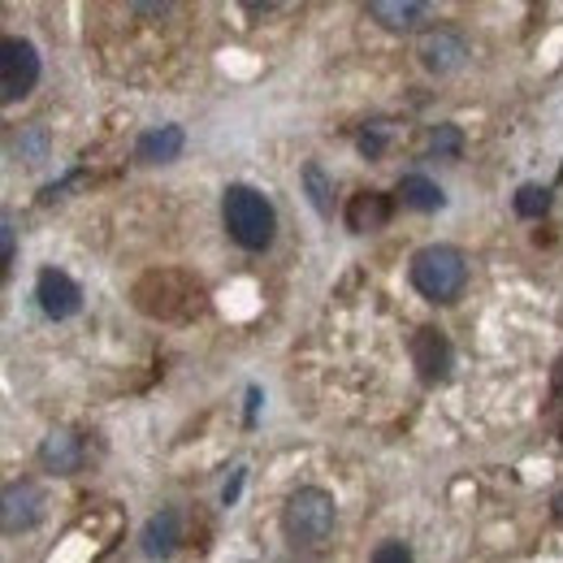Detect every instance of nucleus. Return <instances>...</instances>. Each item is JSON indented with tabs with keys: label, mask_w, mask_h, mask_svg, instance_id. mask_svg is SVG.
Masks as SVG:
<instances>
[{
	"label": "nucleus",
	"mask_w": 563,
	"mask_h": 563,
	"mask_svg": "<svg viewBox=\"0 0 563 563\" xmlns=\"http://www.w3.org/2000/svg\"><path fill=\"white\" fill-rule=\"evenodd\" d=\"M178 547V511H156L147 525H143V555L147 560H169Z\"/></svg>",
	"instance_id": "ddd939ff"
},
{
	"label": "nucleus",
	"mask_w": 563,
	"mask_h": 563,
	"mask_svg": "<svg viewBox=\"0 0 563 563\" xmlns=\"http://www.w3.org/2000/svg\"><path fill=\"white\" fill-rule=\"evenodd\" d=\"M40 464L57 477H74L82 468V438L74 429H48V438L40 442Z\"/></svg>",
	"instance_id": "1a4fd4ad"
},
{
	"label": "nucleus",
	"mask_w": 563,
	"mask_h": 563,
	"mask_svg": "<svg viewBox=\"0 0 563 563\" xmlns=\"http://www.w3.org/2000/svg\"><path fill=\"white\" fill-rule=\"evenodd\" d=\"M555 516H560V520H563V490L555 494Z\"/></svg>",
	"instance_id": "b1692460"
},
{
	"label": "nucleus",
	"mask_w": 563,
	"mask_h": 563,
	"mask_svg": "<svg viewBox=\"0 0 563 563\" xmlns=\"http://www.w3.org/2000/svg\"><path fill=\"white\" fill-rule=\"evenodd\" d=\"M399 196H404L408 209H417V212H438L446 205L442 187H438L433 178H424V174H408V178L399 183Z\"/></svg>",
	"instance_id": "4468645a"
},
{
	"label": "nucleus",
	"mask_w": 563,
	"mask_h": 563,
	"mask_svg": "<svg viewBox=\"0 0 563 563\" xmlns=\"http://www.w3.org/2000/svg\"><path fill=\"white\" fill-rule=\"evenodd\" d=\"M239 490H243V468H239V473H234V482L221 490V498H225V503H234V498H239Z\"/></svg>",
	"instance_id": "5701e85b"
},
{
	"label": "nucleus",
	"mask_w": 563,
	"mask_h": 563,
	"mask_svg": "<svg viewBox=\"0 0 563 563\" xmlns=\"http://www.w3.org/2000/svg\"><path fill=\"white\" fill-rule=\"evenodd\" d=\"M408 274H412V286L421 290L429 303H451V299H460V290L468 282V261L451 243H429V247H421L412 256Z\"/></svg>",
	"instance_id": "7ed1b4c3"
},
{
	"label": "nucleus",
	"mask_w": 563,
	"mask_h": 563,
	"mask_svg": "<svg viewBox=\"0 0 563 563\" xmlns=\"http://www.w3.org/2000/svg\"><path fill=\"white\" fill-rule=\"evenodd\" d=\"M547 209H551V191L547 187H533L529 183V187L516 191V212L520 217H547Z\"/></svg>",
	"instance_id": "f3484780"
},
{
	"label": "nucleus",
	"mask_w": 563,
	"mask_h": 563,
	"mask_svg": "<svg viewBox=\"0 0 563 563\" xmlns=\"http://www.w3.org/2000/svg\"><path fill=\"white\" fill-rule=\"evenodd\" d=\"M256 412H261V386H252V390H247V424L256 421Z\"/></svg>",
	"instance_id": "4be33fe9"
},
{
	"label": "nucleus",
	"mask_w": 563,
	"mask_h": 563,
	"mask_svg": "<svg viewBox=\"0 0 563 563\" xmlns=\"http://www.w3.org/2000/svg\"><path fill=\"white\" fill-rule=\"evenodd\" d=\"M386 140H390V122H368V126L360 131V152H364V156H377V152L386 147Z\"/></svg>",
	"instance_id": "6ab92c4d"
},
{
	"label": "nucleus",
	"mask_w": 563,
	"mask_h": 563,
	"mask_svg": "<svg viewBox=\"0 0 563 563\" xmlns=\"http://www.w3.org/2000/svg\"><path fill=\"white\" fill-rule=\"evenodd\" d=\"M421 66L429 74H455L464 62H468V40L451 26H433L421 35V48H417Z\"/></svg>",
	"instance_id": "423d86ee"
},
{
	"label": "nucleus",
	"mask_w": 563,
	"mask_h": 563,
	"mask_svg": "<svg viewBox=\"0 0 563 563\" xmlns=\"http://www.w3.org/2000/svg\"><path fill=\"white\" fill-rule=\"evenodd\" d=\"M429 13L421 0H368V18L382 22L386 31H417Z\"/></svg>",
	"instance_id": "9b49d317"
},
{
	"label": "nucleus",
	"mask_w": 563,
	"mask_h": 563,
	"mask_svg": "<svg viewBox=\"0 0 563 563\" xmlns=\"http://www.w3.org/2000/svg\"><path fill=\"white\" fill-rule=\"evenodd\" d=\"M412 364L421 368L424 382H442L451 373V364H455V352H451L446 334L433 330V325L417 330V339H412Z\"/></svg>",
	"instance_id": "6e6552de"
},
{
	"label": "nucleus",
	"mask_w": 563,
	"mask_h": 563,
	"mask_svg": "<svg viewBox=\"0 0 563 563\" xmlns=\"http://www.w3.org/2000/svg\"><path fill=\"white\" fill-rule=\"evenodd\" d=\"M0 247H4V252H0V261H4V269H9V265H13V252H18V230H13V217H4V221H0Z\"/></svg>",
	"instance_id": "412c9836"
},
{
	"label": "nucleus",
	"mask_w": 563,
	"mask_h": 563,
	"mask_svg": "<svg viewBox=\"0 0 563 563\" xmlns=\"http://www.w3.org/2000/svg\"><path fill=\"white\" fill-rule=\"evenodd\" d=\"M373 563H412V551H408L404 542H382V547L373 551Z\"/></svg>",
	"instance_id": "aec40b11"
},
{
	"label": "nucleus",
	"mask_w": 563,
	"mask_h": 563,
	"mask_svg": "<svg viewBox=\"0 0 563 563\" xmlns=\"http://www.w3.org/2000/svg\"><path fill=\"white\" fill-rule=\"evenodd\" d=\"M390 196H382V191H360L352 196V205H347V225H352L355 234H373V230H382L386 221H390Z\"/></svg>",
	"instance_id": "f8f14e48"
},
{
	"label": "nucleus",
	"mask_w": 563,
	"mask_h": 563,
	"mask_svg": "<svg viewBox=\"0 0 563 563\" xmlns=\"http://www.w3.org/2000/svg\"><path fill=\"white\" fill-rule=\"evenodd\" d=\"M334 525H339V503L321 486H299L282 507V529L295 547H308V551L325 547L334 538Z\"/></svg>",
	"instance_id": "f03ea898"
},
{
	"label": "nucleus",
	"mask_w": 563,
	"mask_h": 563,
	"mask_svg": "<svg viewBox=\"0 0 563 563\" xmlns=\"http://www.w3.org/2000/svg\"><path fill=\"white\" fill-rule=\"evenodd\" d=\"M183 147H187L183 126H156V131H143L140 135L135 156L147 161V165H169V161H178V156H183Z\"/></svg>",
	"instance_id": "9d476101"
},
{
	"label": "nucleus",
	"mask_w": 563,
	"mask_h": 563,
	"mask_svg": "<svg viewBox=\"0 0 563 563\" xmlns=\"http://www.w3.org/2000/svg\"><path fill=\"white\" fill-rule=\"evenodd\" d=\"M48 143H53L48 140V131H44L40 122H31V126H22V131L9 140V147H13L26 165H35V161H44V156H48Z\"/></svg>",
	"instance_id": "2eb2a0df"
},
{
	"label": "nucleus",
	"mask_w": 563,
	"mask_h": 563,
	"mask_svg": "<svg viewBox=\"0 0 563 563\" xmlns=\"http://www.w3.org/2000/svg\"><path fill=\"white\" fill-rule=\"evenodd\" d=\"M35 299H40V308H44L48 321H70L74 312L82 308L78 282H74L70 274H62V269H44V274L35 278Z\"/></svg>",
	"instance_id": "0eeeda50"
},
{
	"label": "nucleus",
	"mask_w": 563,
	"mask_h": 563,
	"mask_svg": "<svg viewBox=\"0 0 563 563\" xmlns=\"http://www.w3.org/2000/svg\"><path fill=\"white\" fill-rule=\"evenodd\" d=\"M40 82V53L31 40H4L0 44V100L18 104Z\"/></svg>",
	"instance_id": "20e7f679"
},
{
	"label": "nucleus",
	"mask_w": 563,
	"mask_h": 563,
	"mask_svg": "<svg viewBox=\"0 0 563 563\" xmlns=\"http://www.w3.org/2000/svg\"><path fill=\"white\" fill-rule=\"evenodd\" d=\"M429 152H433V156H460V152H464V135H460V126H451V122L433 126V135H429Z\"/></svg>",
	"instance_id": "a211bd4d"
},
{
	"label": "nucleus",
	"mask_w": 563,
	"mask_h": 563,
	"mask_svg": "<svg viewBox=\"0 0 563 563\" xmlns=\"http://www.w3.org/2000/svg\"><path fill=\"white\" fill-rule=\"evenodd\" d=\"M221 221H225L230 239L239 247H247V252H265L274 243V234H278L274 205L256 187H247V183H234V187L221 191Z\"/></svg>",
	"instance_id": "f257e3e1"
},
{
	"label": "nucleus",
	"mask_w": 563,
	"mask_h": 563,
	"mask_svg": "<svg viewBox=\"0 0 563 563\" xmlns=\"http://www.w3.org/2000/svg\"><path fill=\"white\" fill-rule=\"evenodd\" d=\"M303 191H308L312 209L321 212V217H330V183H325V174H321V165H317V161H308V165H303Z\"/></svg>",
	"instance_id": "dca6fc26"
},
{
	"label": "nucleus",
	"mask_w": 563,
	"mask_h": 563,
	"mask_svg": "<svg viewBox=\"0 0 563 563\" xmlns=\"http://www.w3.org/2000/svg\"><path fill=\"white\" fill-rule=\"evenodd\" d=\"M44 520V490L35 482H9L0 494V525L4 533H26Z\"/></svg>",
	"instance_id": "39448f33"
}]
</instances>
